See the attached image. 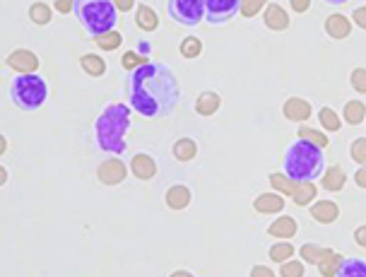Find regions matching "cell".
<instances>
[{"label": "cell", "mask_w": 366, "mask_h": 277, "mask_svg": "<svg viewBox=\"0 0 366 277\" xmlns=\"http://www.w3.org/2000/svg\"><path fill=\"white\" fill-rule=\"evenodd\" d=\"M263 24H265L270 32H284V29H289V24H292V17H289V12L282 5L268 3V8L263 10Z\"/></svg>", "instance_id": "obj_11"}, {"label": "cell", "mask_w": 366, "mask_h": 277, "mask_svg": "<svg viewBox=\"0 0 366 277\" xmlns=\"http://www.w3.org/2000/svg\"><path fill=\"white\" fill-rule=\"evenodd\" d=\"M342 277H366V260L362 258H345L340 273Z\"/></svg>", "instance_id": "obj_33"}, {"label": "cell", "mask_w": 366, "mask_h": 277, "mask_svg": "<svg viewBox=\"0 0 366 277\" xmlns=\"http://www.w3.org/2000/svg\"><path fill=\"white\" fill-rule=\"evenodd\" d=\"M75 19L92 39L116 29L119 8L114 0H75Z\"/></svg>", "instance_id": "obj_4"}, {"label": "cell", "mask_w": 366, "mask_h": 277, "mask_svg": "<svg viewBox=\"0 0 366 277\" xmlns=\"http://www.w3.org/2000/svg\"><path fill=\"white\" fill-rule=\"evenodd\" d=\"M349 157H352L359 166L366 164V138H357L349 145Z\"/></svg>", "instance_id": "obj_38"}, {"label": "cell", "mask_w": 366, "mask_h": 277, "mask_svg": "<svg viewBox=\"0 0 366 277\" xmlns=\"http://www.w3.org/2000/svg\"><path fill=\"white\" fill-rule=\"evenodd\" d=\"M318 120H320V125H323V130H328V133H338V130L342 128V118H340L330 107H323L318 111Z\"/></svg>", "instance_id": "obj_32"}, {"label": "cell", "mask_w": 366, "mask_h": 277, "mask_svg": "<svg viewBox=\"0 0 366 277\" xmlns=\"http://www.w3.org/2000/svg\"><path fill=\"white\" fill-rule=\"evenodd\" d=\"M241 12V0H205V22L212 27L232 22Z\"/></svg>", "instance_id": "obj_7"}, {"label": "cell", "mask_w": 366, "mask_h": 277, "mask_svg": "<svg viewBox=\"0 0 366 277\" xmlns=\"http://www.w3.org/2000/svg\"><path fill=\"white\" fill-rule=\"evenodd\" d=\"M352 24H357L359 29H366V5H362V8H357L352 12Z\"/></svg>", "instance_id": "obj_41"}, {"label": "cell", "mask_w": 366, "mask_h": 277, "mask_svg": "<svg viewBox=\"0 0 366 277\" xmlns=\"http://www.w3.org/2000/svg\"><path fill=\"white\" fill-rule=\"evenodd\" d=\"M323 3H328V5H338V8H340V5L349 3V0H323Z\"/></svg>", "instance_id": "obj_49"}, {"label": "cell", "mask_w": 366, "mask_h": 277, "mask_svg": "<svg viewBox=\"0 0 366 277\" xmlns=\"http://www.w3.org/2000/svg\"><path fill=\"white\" fill-rule=\"evenodd\" d=\"M349 84L357 94H366V68H354L349 73Z\"/></svg>", "instance_id": "obj_36"}, {"label": "cell", "mask_w": 366, "mask_h": 277, "mask_svg": "<svg viewBox=\"0 0 366 277\" xmlns=\"http://www.w3.org/2000/svg\"><path fill=\"white\" fill-rule=\"evenodd\" d=\"M342 118H345V123H349V125H362V123H366V107H364V102H359V99H352V102L345 104Z\"/></svg>", "instance_id": "obj_25"}, {"label": "cell", "mask_w": 366, "mask_h": 277, "mask_svg": "<svg viewBox=\"0 0 366 277\" xmlns=\"http://www.w3.org/2000/svg\"><path fill=\"white\" fill-rule=\"evenodd\" d=\"M352 19L345 17V15L335 12V15H328L323 22V29L325 34H328L330 39H335V42H342V39H347L349 34H352Z\"/></svg>", "instance_id": "obj_13"}, {"label": "cell", "mask_w": 366, "mask_h": 277, "mask_svg": "<svg viewBox=\"0 0 366 277\" xmlns=\"http://www.w3.org/2000/svg\"><path fill=\"white\" fill-rule=\"evenodd\" d=\"M282 116L287 120H294V123H306L313 116V107H311V102L304 97H289L287 102L282 104Z\"/></svg>", "instance_id": "obj_10"}, {"label": "cell", "mask_w": 366, "mask_h": 277, "mask_svg": "<svg viewBox=\"0 0 366 277\" xmlns=\"http://www.w3.org/2000/svg\"><path fill=\"white\" fill-rule=\"evenodd\" d=\"M128 104L140 118L157 120L169 116L181 99V84L166 63H142L128 78Z\"/></svg>", "instance_id": "obj_1"}, {"label": "cell", "mask_w": 366, "mask_h": 277, "mask_svg": "<svg viewBox=\"0 0 366 277\" xmlns=\"http://www.w3.org/2000/svg\"><path fill=\"white\" fill-rule=\"evenodd\" d=\"M128 166H130V174H133L137 181H152L157 176V162H155V157L147 152L133 154Z\"/></svg>", "instance_id": "obj_12"}, {"label": "cell", "mask_w": 366, "mask_h": 277, "mask_svg": "<svg viewBox=\"0 0 366 277\" xmlns=\"http://www.w3.org/2000/svg\"><path fill=\"white\" fill-rule=\"evenodd\" d=\"M130 174V166L123 162L121 157H109L104 159L99 166H96V179H99V184L104 186H121L125 179H128Z\"/></svg>", "instance_id": "obj_8"}, {"label": "cell", "mask_w": 366, "mask_h": 277, "mask_svg": "<svg viewBox=\"0 0 366 277\" xmlns=\"http://www.w3.org/2000/svg\"><path fill=\"white\" fill-rule=\"evenodd\" d=\"M116 8H119V12H133V10L137 8L135 0H114Z\"/></svg>", "instance_id": "obj_45"}, {"label": "cell", "mask_w": 366, "mask_h": 277, "mask_svg": "<svg viewBox=\"0 0 366 277\" xmlns=\"http://www.w3.org/2000/svg\"><path fill=\"white\" fill-rule=\"evenodd\" d=\"M323 246H318V244H304L302 249H299V256L304 258V263H311V265H316L318 260H320V256H323Z\"/></svg>", "instance_id": "obj_35"}, {"label": "cell", "mask_w": 366, "mask_h": 277, "mask_svg": "<svg viewBox=\"0 0 366 277\" xmlns=\"http://www.w3.org/2000/svg\"><path fill=\"white\" fill-rule=\"evenodd\" d=\"M279 275H282V277H304V275H306V270H304V263L289 258V260H284V263H282Z\"/></svg>", "instance_id": "obj_37"}, {"label": "cell", "mask_w": 366, "mask_h": 277, "mask_svg": "<svg viewBox=\"0 0 366 277\" xmlns=\"http://www.w3.org/2000/svg\"><path fill=\"white\" fill-rule=\"evenodd\" d=\"M299 231V224L294 217H289V215H279L277 220L270 222V226H268V234L274 236V239H294Z\"/></svg>", "instance_id": "obj_18"}, {"label": "cell", "mask_w": 366, "mask_h": 277, "mask_svg": "<svg viewBox=\"0 0 366 277\" xmlns=\"http://www.w3.org/2000/svg\"><path fill=\"white\" fill-rule=\"evenodd\" d=\"M294 253H297V249H294V246L289 244V239H279L277 244H272L270 251H268V256H270L272 263H279V265H282L284 260L292 258Z\"/></svg>", "instance_id": "obj_27"}, {"label": "cell", "mask_w": 366, "mask_h": 277, "mask_svg": "<svg viewBox=\"0 0 366 277\" xmlns=\"http://www.w3.org/2000/svg\"><path fill=\"white\" fill-rule=\"evenodd\" d=\"M316 198H318L316 181H302V184H297V190L292 195L294 205H299V208H308Z\"/></svg>", "instance_id": "obj_23"}, {"label": "cell", "mask_w": 366, "mask_h": 277, "mask_svg": "<svg viewBox=\"0 0 366 277\" xmlns=\"http://www.w3.org/2000/svg\"><path fill=\"white\" fill-rule=\"evenodd\" d=\"M142 63H147V60L142 58V55L137 53V51H125V53H123V58H121V65H123V68L128 70V73H133V70H137Z\"/></svg>", "instance_id": "obj_39"}, {"label": "cell", "mask_w": 366, "mask_h": 277, "mask_svg": "<svg viewBox=\"0 0 366 277\" xmlns=\"http://www.w3.org/2000/svg\"><path fill=\"white\" fill-rule=\"evenodd\" d=\"M171 154H174L176 162H193L198 157V143L193 138H179L171 145Z\"/></svg>", "instance_id": "obj_22"}, {"label": "cell", "mask_w": 366, "mask_h": 277, "mask_svg": "<svg viewBox=\"0 0 366 277\" xmlns=\"http://www.w3.org/2000/svg\"><path fill=\"white\" fill-rule=\"evenodd\" d=\"M94 44L99 46V51H116V48L123 44V34L119 32V29H111V32L106 34H99V37H94Z\"/></svg>", "instance_id": "obj_28"}, {"label": "cell", "mask_w": 366, "mask_h": 277, "mask_svg": "<svg viewBox=\"0 0 366 277\" xmlns=\"http://www.w3.org/2000/svg\"><path fill=\"white\" fill-rule=\"evenodd\" d=\"M5 65L10 70H15L17 75H24V73H37L42 60H39V55L34 51H29V48H15V51L8 53Z\"/></svg>", "instance_id": "obj_9"}, {"label": "cell", "mask_w": 366, "mask_h": 277, "mask_svg": "<svg viewBox=\"0 0 366 277\" xmlns=\"http://www.w3.org/2000/svg\"><path fill=\"white\" fill-rule=\"evenodd\" d=\"M135 24L140 32L150 34V32H157L159 29V15L155 12V10L150 8V5L145 3H137L135 8Z\"/></svg>", "instance_id": "obj_19"}, {"label": "cell", "mask_w": 366, "mask_h": 277, "mask_svg": "<svg viewBox=\"0 0 366 277\" xmlns=\"http://www.w3.org/2000/svg\"><path fill=\"white\" fill-rule=\"evenodd\" d=\"M51 99L49 80L39 73H24L10 80V102L22 111H39Z\"/></svg>", "instance_id": "obj_5"}, {"label": "cell", "mask_w": 366, "mask_h": 277, "mask_svg": "<svg viewBox=\"0 0 366 277\" xmlns=\"http://www.w3.org/2000/svg\"><path fill=\"white\" fill-rule=\"evenodd\" d=\"M191 200H193L191 188H188V186H183V184L169 186V188H166V193H164L166 208L174 210V213H181V210H186L188 205H191Z\"/></svg>", "instance_id": "obj_14"}, {"label": "cell", "mask_w": 366, "mask_h": 277, "mask_svg": "<svg viewBox=\"0 0 366 277\" xmlns=\"http://www.w3.org/2000/svg\"><path fill=\"white\" fill-rule=\"evenodd\" d=\"M80 68H82V73L89 75V78H104L106 60L101 58L99 53H85L82 58H80Z\"/></svg>", "instance_id": "obj_24"}, {"label": "cell", "mask_w": 366, "mask_h": 277, "mask_svg": "<svg viewBox=\"0 0 366 277\" xmlns=\"http://www.w3.org/2000/svg\"><path fill=\"white\" fill-rule=\"evenodd\" d=\"M272 275H274V270L265 268V265H253V270H251V277H272Z\"/></svg>", "instance_id": "obj_46"}, {"label": "cell", "mask_w": 366, "mask_h": 277, "mask_svg": "<svg viewBox=\"0 0 366 277\" xmlns=\"http://www.w3.org/2000/svg\"><path fill=\"white\" fill-rule=\"evenodd\" d=\"M268 8V0H241V17L253 19L256 15H261Z\"/></svg>", "instance_id": "obj_34"}, {"label": "cell", "mask_w": 366, "mask_h": 277, "mask_svg": "<svg viewBox=\"0 0 366 277\" xmlns=\"http://www.w3.org/2000/svg\"><path fill=\"white\" fill-rule=\"evenodd\" d=\"M53 10L60 15H73L75 12V0H55Z\"/></svg>", "instance_id": "obj_40"}, {"label": "cell", "mask_w": 366, "mask_h": 277, "mask_svg": "<svg viewBox=\"0 0 366 277\" xmlns=\"http://www.w3.org/2000/svg\"><path fill=\"white\" fill-rule=\"evenodd\" d=\"M130 125H133V109H130V104H121V102L106 104L94 120L96 148L106 154L121 157L128 150Z\"/></svg>", "instance_id": "obj_2"}, {"label": "cell", "mask_w": 366, "mask_h": 277, "mask_svg": "<svg viewBox=\"0 0 366 277\" xmlns=\"http://www.w3.org/2000/svg\"><path fill=\"white\" fill-rule=\"evenodd\" d=\"M5 152H8V138L3 135V138H0V154H5Z\"/></svg>", "instance_id": "obj_48"}, {"label": "cell", "mask_w": 366, "mask_h": 277, "mask_svg": "<svg viewBox=\"0 0 366 277\" xmlns=\"http://www.w3.org/2000/svg\"><path fill=\"white\" fill-rule=\"evenodd\" d=\"M268 181H270L272 190H277V193H282V195H289V198H292L294 190H297V181L289 179L284 171H279V174H270V179Z\"/></svg>", "instance_id": "obj_29"}, {"label": "cell", "mask_w": 366, "mask_h": 277, "mask_svg": "<svg viewBox=\"0 0 366 277\" xmlns=\"http://www.w3.org/2000/svg\"><path fill=\"white\" fill-rule=\"evenodd\" d=\"M311 217L318 224H335L340 220V205L335 200H313L311 203Z\"/></svg>", "instance_id": "obj_16"}, {"label": "cell", "mask_w": 366, "mask_h": 277, "mask_svg": "<svg viewBox=\"0 0 366 277\" xmlns=\"http://www.w3.org/2000/svg\"><path fill=\"white\" fill-rule=\"evenodd\" d=\"M354 244H357L359 249L366 251V224H362V226H357V229H354Z\"/></svg>", "instance_id": "obj_43"}, {"label": "cell", "mask_w": 366, "mask_h": 277, "mask_svg": "<svg viewBox=\"0 0 366 277\" xmlns=\"http://www.w3.org/2000/svg\"><path fill=\"white\" fill-rule=\"evenodd\" d=\"M282 171L292 181H318L325 171V154L318 145H313L306 138H297L282 157Z\"/></svg>", "instance_id": "obj_3"}, {"label": "cell", "mask_w": 366, "mask_h": 277, "mask_svg": "<svg viewBox=\"0 0 366 277\" xmlns=\"http://www.w3.org/2000/svg\"><path fill=\"white\" fill-rule=\"evenodd\" d=\"M289 8H292V12L304 15L308 8H311V0H289Z\"/></svg>", "instance_id": "obj_42"}, {"label": "cell", "mask_w": 366, "mask_h": 277, "mask_svg": "<svg viewBox=\"0 0 366 277\" xmlns=\"http://www.w3.org/2000/svg\"><path fill=\"white\" fill-rule=\"evenodd\" d=\"M345 184H347V174H345L342 166H338V164L325 169L323 176H320V188L328 190V193H340V190L345 188Z\"/></svg>", "instance_id": "obj_17"}, {"label": "cell", "mask_w": 366, "mask_h": 277, "mask_svg": "<svg viewBox=\"0 0 366 277\" xmlns=\"http://www.w3.org/2000/svg\"><path fill=\"white\" fill-rule=\"evenodd\" d=\"M220 109H222V97H220V92H215V89H205V92L195 99V114L198 116H205L207 118V116H215Z\"/></svg>", "instance_id": "obj_20"}, {"label": "cell", "mask_w": 366, "mask_h": 277, "mask_svg": "<svg viewBox=\"0 0 366 277\" xmlns=\"http://www.w3.org/2000/svg\"><path fill=\"white\" fill-rule=\"evenodd\" d=\"M253 210L258 215H279L284 213V195L272 190V193H261L253 200Z\"/></svg>", "instance_id": "obj_15"}, {"label": "cell", "mask_w": 366, "mask_h": 277, "mask_svg": "<svg viewBox=\"0 0 366 277\" xmlns=\"http://www.w3.org/2000/svg\"><path fill=\"white\" fill-rule=\"evenodd\" d=\"M297 135L299 138H306V140H311L313 145H318L320 150H325L330 145V135H325L323 130H316V128H311V125H299V130H297Z\"/></svg>", "instance_id": "obj_31"}, {"label": "cell", "mask_w": 366, "mask_h": 277, "mask_svg": "<svg viewBox=\"0 0 366 277\" xmlns=\"http://www.w3.org/2000/svg\"><path fill=\"white\" fill-rule=\"evenodd\" d=\"M352 179H354V184H357L359 188H364V190H366V164H362L357 171H354Z\"/></svg>", "instance_id": "obj_44"}, {"label": "cell", "mask_w": 366, "mask_h": 277, "mask_svg": "<svg viewBox=\"0 0 366 277\" xmlns=\"http://www.w3.org/2000/svg\"><path fill=\"white\" fill-rule=\"evenodd\" d=\"M27 15H29V19H32L34 24L46 27V24L53 19V8H51V5H46V3H32V5H29V10H27Z\"/></svg>", "instance_id": "obj_26"}, {"label": "cell", "mask_w": 366, "mask_h": 277, "mask_svg": "<svg viewBox=\"0 0 366 277\" xmlns=\"http://www.w3.org/2000/svg\"><path fill=\"white\" fill-rule=\"evenodd\" d=\"M0 184H8V169H5V166H0Z\"/></svg>", "instance_id": "obj_47"}, {"label": "cell", "mask_w": 366, "mask_h": 277, "mask_svg": "<svg viewBox=\"0 0 366 277\" xmlns=\"http://www.w3.org/2000/svg\"><path fill=\"white\" fill-rule=\"evenodd\" d=\"M166 12L176 24L198 27L205 19V0H166Z\"/></svg>", "instance_id": "obj_6"}, {"label": "cell", "mask_w": 366, "mask_h": 277, "mask_svg": "<svg viewBox=\"0 0 366 277\" xmlns=\"http://www.w3.org/2000/svg\"><path fill=\"white\" fill-rule=\"evenodd\" d=\"M342 256L338 253V251H333V249H325L323 251V256H320V260L316 263V268H318V273L323 275V277H335L340 273V268H342Z\"/></svg>", "instance_id": "obj_21"}, {"label": "cell", "mask_w": 366, "mask_h": 277, "mask_svg": "<svg viewBox=\"0 0 366 277\" xmlns=\"http://www.w3.org/2000/svg\"><path fill=\"white\" fill-rule=\"evenodd\" d=\"M179 53L186 60H195L202 55V42L198 37H183V42L179 44Z\"/></svg>", "instance_id": "obj_30"}]
</instances>
